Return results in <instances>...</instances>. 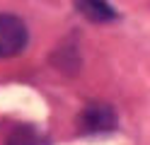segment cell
Returning <instances> with one entry per match:
<instances>
[{
    "instance_id": "cell-1",
    "label": "cell",
    "mask_w": 150,
    "mask_h": 145,
    "mask_svg": "<svg viewBox=\"0 0 150 145\" xmlns=\"http://www.w3.org/2000/svg\"><path fill=\"white\" fill-rule=\"evenodd\" d=\"M27 41H29V32L22 19L7 12L0 15V58L20 56L27 48Z\"/></svg>"
},
{
    "instance_id": "cell-2",
    "label": "cell",
    "mask_w": 150,
    "mask_h": 145,
    "mask_svg": "<svg viewBox=\"0 0 150 145\" xmlns=\"http://www.w3.org/2000/svg\"><path fill=\"white\" fill-rule=\"evenodd\" d=\"M116 123V114L109 104H87L78 116L80 133H104L111 131Z\"/></svg>"
},
{
    "instance_id": "cell-3",
    "label": "cell",
    "mask_w": 150,
    "mask_h": 145,
    "mask_svg": "<svg viewBox=\"0 0 150 145\" xmlns=\"http://www.w3.org/2000/svg\"><path fill=\"white\" fill-rule=\"evenodd\" d=\"M75 7H78L80 15H85L90 22H111L116 17L114 7H111L107 0H75Z\"/></svg>"
},
{
    "instance_id": "cell-4",
    "label": "cell",
    "mask_w": 150,
    "mask_h": 145,
    "mask_svg": "<svg viewBox=\"0 0 150 145\" xmlns=\"http://www.w3.org/2000/svg\"><path fill=\"white\" fill-rule=\"evenodd\" d=\"M7 145H44V140L32 126H17L7 138Z\"/></svg>"
}]
</instances>
